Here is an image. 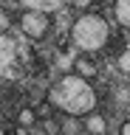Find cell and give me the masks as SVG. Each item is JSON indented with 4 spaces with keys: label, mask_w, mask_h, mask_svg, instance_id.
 I'll list each match as a JSON object with an SVG mask.
<instances>
[{
    "label": "cell",
    "mask_w": 130,
    "mask_h": 135,
    "mask_svg": "<svg viewBox=\"0 0 130 135\" xmlns=\"http://www.w3.org/2000/svg\"><path fill=\"white\" fill-rule=\"evenodd\" d=\"M48 104L62 110L65 115H88L96 107V90L85 76L65 73L48 87Z\"/></svg>",
    "instance_id": "1"
},
{
    "label": "cell",
    "mask_w": 130,
    "mask_h": 135,
    "mask_svg": "<svg viewBox=\"0 0 130 135\" xmlns=\"http://www.w3.org/2000/svg\"><path fill=\"white\" fill-rule=\"evenodd\" d=\"M71 40H74V45L79 51H88V54L102 51L107 45V40H110V25L99 14H82L71 25Z\"/></svg>",
    "instance_id": "2"
},
{
    "label": "cell",
    "mask_w": 130,
    "mask_h": 135,
    "mask_svg": "<svg viewBox=\"0 0 130 135\" xmlns=\"http://www.w3.org/2000/svg\"><path fill=\"white\" fill-rule=\"evenodd\" d=\"M20 28H23V34L31 37V40H43L45 34H48V28H51V17L45 14V8L34 6V8H28V11H23Z\"/></svg>",
    "instance_id": "3"
},
{
    "label": "cell",
    "mask_w": 130,
    "mask_h": 135,
    "mask_svg": "<svg viewBox=\"0 0 130 135\" xmlns=\"http://www.w3.org/2000/svg\"><path fill=\"white\" fill-rule=\"evenodd\" d=\"M113 17L122 28H130V0H116L113 3Z\"/></svg>",
    "instance_id": "4"
},
{
    "label": "cell",
    "mask_w": 130,
    "mask_h": 135,
    "mask_svg": "<svg viewBox=\"0 0 130 135\" xmlns=\"http://www.w3.org/2000/svg\"><path fill=\"white\" fill-rule=\"evenodd\" d=\"M85 129H88V132H93V135H99V132H107V124H105L102 115H96L93 110H91L88 118H85Z\"/></svg>",
    "instance_id": "5"
},
{
    "label": "cell",
    "mask_w": 130,
    "mask_h": 135,
    "mask_svg": "<svg viewBox=\"0 0 130 135\" xmlns=\"http://www.w3.org/2000/svg\"><path fill=\"white\" fill-rule=\"evenodd\" d=\"M77 73L79 76H85V79H91V76H96V65L93 62H88V59H77Z\"/></svg>",
    "instance_id": "6"
},
{
    "label": "cell",
    "mask_w": 130,
    "mask_h": 135,
    "mask_svg": "<svg viewBox=\"0 0 130 135\" xmlns=\"http://www.w3.org/2000/svg\"><path fill=\"white\" fill-rule=\"evenodd\" d=\"M119 70L122 73H130V48L119 54Z\"/></svg>",
    "instance_id": "7"
},
{
    "label": "cell",
    "mask_w": 130,
    "mask_h": 135,
    "mask_svg": "<svg viewBox=\"0 0 130 135\" xmlns=\"http://www.w3.org/2000/svg\"><path fill=\"white\" fill-rule=\"evenodd\" d=\"M62 132H79V124H77V115H71L65 124H62Z\"/></svg>",
    "instance_id": "8"
},
{
    "label": "cell",
    "mask_w": 130,
    "mask_h": 135,
    "mask_svg": "<svg viewBox=\"0 0 130 135\" xmlns=\"http://www.w3.org/2000/svg\"><path fill=\"white\" fill-rule=\"evenodd\" d=\"M9 25H11L9 14H6V11H3V8H0V34H6V31H9Z\"/></svg>",
    "instance_id": "9"
},
{
    "label": "cell",
    "mask_w": 130,
    "mask_h": 135,
    "mask_svg": "<svg viewBox=\"0 0 130 135\" xmlns=\"http://www.w3.org/2000/svg\"><path fill=\"white\" fill-rule=\"evenodd\" d=\"M20 121H23V124H34V113H31V110H23V113H20Z\"/></svg>",
    "instance_id": "10"
},
{
    "label": "cell",
    "mask_w": 130,
    "mask_h": 135,
    "mask_svg": "<svg viewBox=\"0 0 130 135\" xmlns=\"http://www.w3.org/2000/svg\"><path fill=\"white\" fill-rule=\"evenodd\" d=\"M71 3H74L77 8H88V6H91V0H71Z\"/></svg>",
    "instance_id": "11"
},
{
    "label": "cell",
    "mask_w": 130,
    "mask_h": 135,
    "mask_svg": "<svg viewBox=\"0 0 130 135\" xmlns=\"http://www.w3.org/2000/svg\"><path fill=\"white\" fill-rule=\"evenodd\" d=\"M119 135H130V121H124V124L119 127Z\"/></svg>",
    "instance_id": "12"
}]
</instances>
